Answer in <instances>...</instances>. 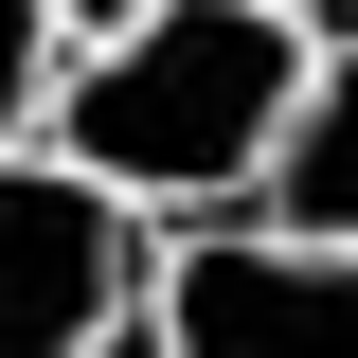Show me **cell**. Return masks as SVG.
<instances>
[{
	"mask_svg": "<svg viewBox=\"0 0 358 358\" xmlns=\"http://www.w3.org/2000/svg\"><path fill=\"white\" fill-rule=\"evenodd\" d=\"M287 90H305V18L287 0H126V18L72 36L36 143H72L90 179H126L143 215H215V197H251Z\"/></svg>",
	"mask_w": 358,
	"mask_h": 358,
	"instance_id": "obj_1",
	"label": "cell"
},
{
	"mask_svg": "<svg viewBox=\"0 0 358 358\" xmlns=\"http://www.w3.org/2000/svg\"><path fill=\"white\" fill-rule=\"evenodd\" d=\"M162 287V215L126 179H90L72 143H0V358L126 341Z\"/></svg>",
	"mask_w": 358,
	"mask_h": 358,
	"instance_id": "obj_2",
	"label": "cell"
},
{
	"mask_svg": "<svg viewBox=\"0 0 358 358\" xmlns=\"http://www.w3.org/2000/svg\"><path fill=\"white\" fill-rule=\"evenodd\" d=\"M179 358H358V233H287V215H197L143 287Z\"/></svg>",
	"mask_w": 358,
	"mask_h": 358,
	"instance_id": "obj_3",
	"label": "cell"
},
{
	"mask_svg": "<svg viewBox=\"0 0 358 358\" xmlns=\"http://www.w3.org/2000/svg\"><path fill=\"white\" fill-rule=\"evenodd\" d=\"M215 215H287V233H358V36L305 54V90H287V126H268L251 197H215Z\"/></svg>",
	"mask_w": 358,
	"mask_h": 358,
	"instance_id": "obj_4",
	"label": "cell"
},
{
	"mask_svg": "<svg viewBox=\"0 0 358 358\" xmlns=\"http://www.w3.org/2000/svg\"><path fill=\"white\" fill-rule=\"evenodd\" d=\"M54 72H72V18L54 0H0V143L54 126Z\"/></svg>",
	"mask_w": 358,
	"mask_h": 358,
	"instance_id": "obj_5",
	"label": "cell"
},
{
	"mask_svg": "<svg viewBox=\"0 0 358 358\" xmlns=\"http://www.w3.org/2000/svg\"><path fill=\"white\" fill-rule=\"evenodd\" d=\"M54 18H72V36H90V18H126V0H54Z\"/></svg>",
	"mask_w": 358,
	"mask_h": 358,
	"instance_id": "obj_6",
	"label": "cell"
}]
</instances>
